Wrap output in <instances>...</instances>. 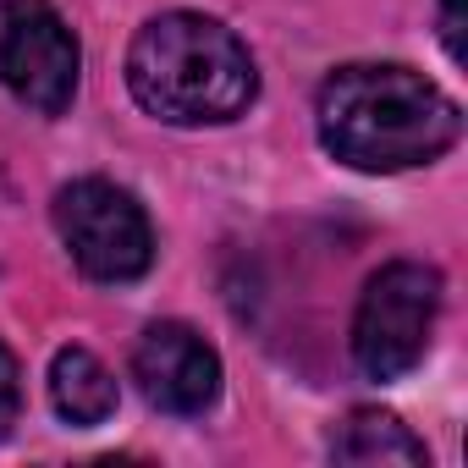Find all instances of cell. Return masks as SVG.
Listing matches in <instances>:
<instances>
[{"instance_id":"6da1fadb","label":"cell","mask_w":468,"mask_h":468,"mask_svg":"<svg viewBox=\"0 0 468 468\" xmlns=\"http://www.w3.org/2000/svg\"><path fill=\"white\" fill-rule=\"evenodd\" d=\"M320 144L353 171H408L441 160L463 111L424 72L397 61H353L336 67L320 89Z\"/></svg>"},{"instance_id":"7a4b0ae2","label":"cell","mask_w":468,"mask_h":468,"mask_svg":"<svg viewBox=\"0 0 468 468\" xmlns=\"http://www.w3.org/2000/svg\"><path fill=\"white\" fill-rule=\"evenodd\" d=\"M127 89L171 127H220L254 105L260 72L249 45L226 23L204 12H165L133 34Z\"/></svg>"},{"instance_id":"3957f363","label":"cell","mask_w":468,"mask_h":468,"mask_svg":"<svg viewBox=\"0 0 468 468\" xmlns=\"http://www.w3.org/2000/svg\"><path fill=\"white\" fill-rule=\"evenodd\" d=\"M435 314H441V271L397 260L380 276H369L358 314H353V364L369 380H402L430 336H435Z\"/></svg>"},{"instance_id":"277c9868","label":"cell","mask_w":468,"mask_h":468,"mask_svg":"<svg viewBox=\"0 0 468 468\" xmlns=\"http://www.w3.org/2000/svg\"><path fill=\"white\" fill-rule=\"evenodd\" d=\"M56 231L89 282L122 287L154 265V231L144 204L105 176H83L56 193Z\"/></svg>"},{"instance_id":"5b68a950","label":"cell","mask_w":468,"mask_h":468,"mask_svg":"<svg viewBox=\"0 0 468 468\" xmlns=\"http://www.w3.org/2000/svg\"><path fill=\"white\" fill-rule=\"evenodd\" d=\"M78 72L83 50L72 28L56 17V6L45 0L12 6L6 28H0V83L12 89V100H23L39 116H61L78 94Z\"/></svg>"},{"instance_id":"8992f818","label":"cell","mask_w":468,"mask_h":468,"mask_svg":"<svg viewBox=\"0 0 468 468\" xmlns=\"http://www.w3.org/2000/svg\"><path fill=\"white\" fill-rule=\"evenodd\" d=\"M133 380L160 413H204L220 397V358L193 325L160 320L133 347Z\"/></svg>"},{"instance_id":"52a82bcc","label":"cell","mask_w":468,"mask_h":468,"mask_svg":"<svg viewBox=\"0 0 468 468\" xmlns=\"http://www.w3.org/2000/svg\"><path fill=\"white\" fill-rule=\"evenodd\" d=\"M50 402L67 424H105L116 413V380L89 347H61L50 364Z\"/></svg>"},{"instance_id":"ba28073f","label":"cell","mask_w":468,"mask_h":468,"mask_svg":"<svg viewBox=\"0 0 468 468\" xmlns=\"http://www.w3.org/2000/svg\"><path fill=\"white\" fill-rule=\"evenodd\" d=\"M331 457L336 463H424V441L380 408H358L342 419V430L331 435Z\"/></svg>"},{"instance_id":"9c48e42d","label":"cell","mask_w":468,"mask_h":468,"mask_svg":"<svg viewBox=\"0 0 468 468\" xmlns=\"http://www.w3.org/2000/svg\"><path fill=\"white\" fill-rule=\"evenodd\" d=\"M17 408H23V375H17V358H12L6 347H0V441L12 435Z\"/></svg>"},{"instance_id":"30bf717a","label":"cell","mask_w":468,"mask_h":468,"mask_svg":"<svg viewBox=\"0 0 468 468\" xmlns=\"http://www.w3.org/2000/svg\"><path fill=\"white\" fill-rule=\"evenodd\" d=\"M441 39H446V56L463 61V17H457V0L441 6Z\"/></svg>"}]
</instances>
